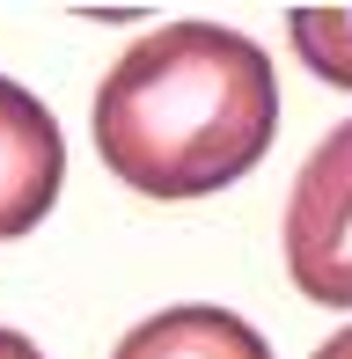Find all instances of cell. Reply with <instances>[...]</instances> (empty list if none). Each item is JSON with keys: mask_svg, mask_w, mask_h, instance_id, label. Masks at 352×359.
<instances>
[{"mask_svg": "<svg viewBox=\"0 0 352 359\" xmlns=\"http://www.w3.org/2000/svg\"><path fill=\"white\" fill-rule=\"evenodd\" d=\"M279 133L271 59L243 29H147L95 88V147L140 198H205L264 161Z\"/></svg>", "mask_w": 352, "mask_h": 359, "instance_id": "1", "label": "cell"}, {"mask_svg": "<svg viewBox=\"0 0 352 359\" xmlns=\"http://www.w3.org/2000/svg\"><path fill=\"white\" fill-rule=\"evenodd\" d=\"M286 271L309 301L352 308V118L323 133L286 191Z\"/></svg>", "mask_w": 352, "mask_h": 359, "instance_id": "2", "label": "cell"}, {"mask_svg": "<svg viewBox=\"0 0 352 359\" xmlns=\"http://www.w3.org/2000/svg\"><path fill=\"white\" fill-rule=\"evenodd\" d=\"M59 184H67V140H59V118L22 88V81L0 74V242L29 235V227L52 213Z\"/></svg>", "mask_w": 352, "mask_h": 359, "instance_id": "3", "label": "cell"}, {"mask_svg": "<svg viewBox=\"0 0 352 359\" xmlns=\"http://www.w3.org/2000/svg\"><path fill=\"white\" fill-rule=\"evenodd\" d=\"M110 359H271V345L243 316L191 301V308H162V316L133 323Z\"/></svg>", "mask_w": 352, "mask_h": 359, "instance_id": "4", "label": "cell"}, {"mask_svg": "<svg viewBox=\"0 0 352 359\" xmlns=\"http://www.w3.org/2000/svg\"><path fill=\"white\" fill-rule=\"evenodd\" d=\"M286 37H294L301 67L330 88H352V8H294L286 15Z\"/></svg>", "mask_w": 352, "mask_h": 359, "instance_id": "5", "label": "cell"}, {"mask_svg": "<svg viewBox=\"0 0 352 359\" xmlns=\"http://www.w3.org/2000/svg\"><path fill=\"white\" fill-rule=\"evenodd\" d=\"M0 359H44L37 345H29V337L22 330H0Z\"/></svg>", "mask_w": 352, "mask_h": 359, "instance_id": "6", "label": "cell"}, {"mask_svg": "<svg viewBox=\"0 0 352 359\" xmlns=\"http://www.w3.org/2000/svg\"><path fill=\"white\" fill-rule=\"evenodd\" d=\"M316 359H352V323H345L338 337H323V345H316Z\"/></svg>", "mask_w": 352, "mask_h": 359, "instance_id": "7", "label": "cell"}]
</instances>
